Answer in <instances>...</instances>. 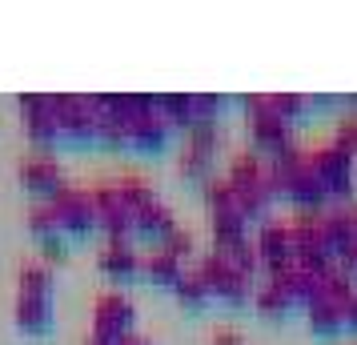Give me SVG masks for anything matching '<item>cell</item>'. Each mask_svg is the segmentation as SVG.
Returning <instances> with one entry per match:
<instances>
[{
  "label": "cell",
  "mask_w": 357,
  "mask_h": 345,
  "mask_svg": "<svg viewBox=\"0 0 357 345\" xmlns=\"http://www.w3.org/2000/svg\"><path fill=\"white\" fill-rule=\"evenodd\" d=\"M257 253H261V269L265 277H273L281 269H293L297 257H293V233L285 217H273L257 229Z\"/></svg>",
  "instance_id": "cell-9"
},
{
  "label": "cell",
  "mask_w": 357,
  "mask_h": 345,
  "mask_svg": "<svg viewBox=\"0 0 357 345\" xmlns=\"http://www.w3.org/2000/svg\"><path fill=\"white\" fill-rule=\"evenodd\" d=\"M93 205H97V225L109 241H129L137 233V221H132V209L125 205L116 181H105V185H93Z\"/></svg>",
  "instance_id": "cell-7"
},
{
  "label": "cell",
  "mask_w": 357,
  "mask_h": 345,
  "mask_svg": "<svg viewBox=\"0 0 357 345\" xmlns=\"http://www.w3.org/2000/svg\"><path fill=\"white\" fill-rule=\"evenodd\" d=\"M197 273L209 285V293L217 297V301H225V305H249V297L257 293V289H253V277L237 273L221 253H205V257L197 261Z\"/></svg>",
  "instance_id": "cell-2"
},
{
  "label": "cell",
  "mask_w": 357,
  "mask_h": 345,
  "mask_svg": "<svg viewBox=\"0 0 357 345\" xmlns=\"http://www.w3.org/2000/svg\"><path fill=\"white\" fill-rule=\"evenodd\" d=\"M333 145L341 148V153H349V157H357V113H345L337 121V129H333V137H329Z\"/></svg>",
  "instance_id": "cell-29"
},
{
  "label": "cell",
  "mask_w": 357,
  "mask_h": 345,
  "mask_svg": "<svg viewBox=\"0 0 357 345\" xmlns=\"http://www.w3.org/2000/svg\"><path fill=\"white\" fill-rule=\"evenodd\" d=\"M217 145H221V125H213V121L193 125V129L185 132V148H181V177L209 185L213 161H217Z\"/></svg>",
  "instance_id": "cell-4"
},
{
  "label": "cell",
  "mask_w": 357,
  "mask_h": 345,
  "mask_svg": "<svg viewBox=\"0 0 357 345\" xmlns=\"http://www.w3.org/2000/svg\"><path fill=\"white\" fill-rule=\"evenodd\" d=\"M52 113L68 145H93L97 141V109L81 93H52Z\"/></svg>",
  "instance_id": "cell-3"
},
{
  "label": "cell",
  "mask_w": 357,
  "mask_h": 345,
  "mask_svg": "<svg viewBox=\"0 0 357 345\" xmlns=\"http://www.w3.org/2000/svg\"><path fill=\"white\" fill-rule=\"evenodd\" d=\"M321 297H325V301H337V305H349V301L357 297V277L333 269L329 277H321Z\"/></svg>",
  "instance_id": "cell-28"
},
{
  "label": "cell",
  "mask_w": 357,
  "mask_h": 345,
  "mask_svg": "<svg viewBox=\"0 0 357 345\" xmlns=\"http://www.w3.org/2000/svg\"><path fill=\"white\" fill-rule=\"evenodd\" d=\"M161 249L165 253H173V257H177V261H185V257H193V233L189 229H169L165 233V241H161Z\"/></svg>",
  "instance_id": "cell-31"
},
{
  "label": "cell",
  "mask_w": 357,
  "mask_h": 345,
  "mask_svg": "<svg viewBox=\"0 0 357 345\" xmlns=\"http://www.w3.org/2000/svg\"><path fill=\"white\" fill-rule=\"evenodd\" d=\"M245 116H249V141H253V153H269L277 157L281 148L289 145V125L269 109V97H245Z\"/></svg>",
  "instance_id": "cell-5"
},
{
  "label": "cell",
  "mask_w": 357,
  "mask_h": 345,
  "mask_svg": "<svg viewBox=\"0 0 357 345\" xmlns=\"http://www.w3.org/2000/svg\"><path fill=\"white\" fill-rule=\"evenodd\" d=\"M52 213H56V221H61V229H65V237H89L93 229H100L97 225V205H93V193L89 189H61L56 197H49Z\"/></svg>",
  "instance_id": "cell-8"
},
{
  "label": "cell",
  "mask_w": 357,
  "mask_h": 345,
  "mask_svg": "<svg viewBox=\"0 0 357 345\" xmlns=\"http://www.w3.org/2000/svg\"><path fill=\"white\" fill-rule=\"evenodd\" d=\"M205 205H209V213H241L237 189H233L225 177H213V181L205 185Z\"/></svg>",
  "instance_id": "cell-25"
},
{
  "label": "cell",
  "mask_w": 357,
  "mask_h": 345,
  "mask_svg": "<svg viewBox=\"0 0 357 345\" xmlns=\"http://www.w3.org/2000/svg\"><path fill=\"white\" fill-rule=\"evenodd\" d=\"M265 97H269V109H273L285 125H289V121H297V116H305L309 109H313V100L301 97V93H265Z\"/></svg>",
  "instance_id": "cell-27"
},
{
  "label": "cell",
  "mask_w": 357,
  "mask_h": 345,
  "mask_svg": "<svg viewBox=\"0 0 357 345\" xmlns=\"http://www.w3.org/2000/svg\"><path fill=\"white\" fill-rule=\"evenodd\" d=\"M24 225H29V233H33L36 241H49V237H65V229H61V221H56V213H52L49 201L33 205V209H29V217H24Z\"/></svg>",
  "instance_id": "cell-24"
},
{
  "label": "cell",
  "mask_w": 357,
  "mask_h": 345,
  "mask_svg": "<svg viewBox=\"0 0 357 345\" xmlns=\"http://www.w3.org/2000/svg\"><path fill=\"white\" fill-rule=\"evenodd\" d=\"M221 109H225V97H217V93H193V116H197V125H201V121H213V125H217Z\"/></svg>",
  "instance_id": "cell-30"
},
{
  "label": "cell",
  "mask_w": 357,
  "mask_h": 345,
  "mask_svg": "<svg viewBox=\"0 0 357 345\" xmlns=\"http://www.w3.org/2000/svg\"><path fill=\"white\" fill-rule=\"evenodd\" d=\"M20 121H24V132L40 153H52V145H61V125H56V113H52V93H20Z\"/></svg>",
  "instance_id": "cell-6"
},
{
  "label": "cell",
  "mask_w": 357,
  "mask_h": 345,
  "mask_svg": "<svg viewBox=\"0 0 357 345\" xmlns=\"http://www.w3.org/2000/svg\"><path fill=\"white\" fill-rule=\"evenodd\" d=\"M354 161H357V157L341 153L333 141L309 148V169H313L325 185H329V197H333V205H345V201L354 197V181H357V177H354Z\"/></svg>",
  "instance_id": "cell-1"
},
{
  "label": "cell",
  "mask_w": 357,
  "mask_h": 345,
  "mask_svg": "<svg viewBox=\"0 0 357 345\" xmlns=\"http://www.w3.org/2000/svg\"><path fill=\"white\" fill-rule=\"evenodd\" d=\"M213 345H245V342H241L237 329H217V333H213Z\"/></svg>",
  "instance_id": "cell-33"
},
{
  "label": "cell",
  "mask_w": 357,
  "mask_h": 345,
  "mask_svg": "<svg viewBox=\"0 0 357 345\" xmlns=\"http://www.w3.org/2000/svg\"><path fill=\"white\" fill-rule=\"evenodd\" d=\"M265 281H273L293 305H305V309L321 297V277H313V273L297 269V265H293V269H281V273H273V277H265Z\"/></svg>",
  "instance_id": "cell-15"
},
{
  "label": "cell",
  "mask_w": 357,
  "mask_h": 345,
  "mask_svg": "<svg viewBox=\"0 0 357 345\" xmlns=\"http://www.w3.org/2000/svg\"><path fill=\"white\" fill-rule=\"evenodd\" d=\"M169 137H173V125H169L161 113H141V116L129 121V145L132 148L157 153V148L169 145Z\"/></svg>",
  "instance_id": "cell-14"
},
{
  "label": "cell",
  "mask_w": 357,
  "mask_h": 345,
  "mask_svg": "<svg viewBox=\"0 0 357 345\" xmlns=\"http://www.w3.org/2000/svg\"><path fill=\"white\" fill-rule=\"evenodd\" d=\"M13 325L20 333H49L52 329V297L17 293V301H13Z\"/></svg>",
  "instance_id": "cell-12"
},
{
  "label": "cell",
  "mask_w": 357,
  "mask_h": 345,
  "mask_svg": "<svg viewBox=\"0 0 357 345\" xmlns=\"http://www.w3.org/2000/svg\"><path fill=\"white\" fill-rule=\"evenodd\" d=\"M17 173H20V185H24V189H33V193H40L45 201L56 197L61 189H68L61 161H56L52 153H40V148H33L29 157H20Z\"/></svg>",
  "instance_id": "cell-10"
},
{
  "label": "cell",
  "mask_w": 357,
  "mask_h": 345,
  "mask_svg": "<svg viewBox=\"0 0 357 345\" xmlns=\"http://www.w3.org/2000/svg\"><path fill=\"white\" fill-rule=\"evenodd\" d=\"M253 301H257V313H265V317H269V321H281V317H285V313H289V297L281 293V289H277L273 281H265V285H257V293H253Z\"/></svg>",
  "instance_id": "cell-26"
},
{
  "label": "cell",
  "mask_w": 357,
  "mask_h": 345,
  "mask_svg": "<svg viewBox=\"0 0 357 345\" xmlns=\"http://www.w3.org/2000/svg\"><path fill=\"white\" fill-rule=\"evenodd\" d=\"M345 329H349V333L357 337V297L349 301V305H345Z\"/></svg>",
  "instance_id": "cell-34"
},
{
  "label": "cell",
  "mask_w": 357,
  "mask_h": 345,
  "mask_svg": "<svg viewBox=\"0 0 357 345\" xmlns=\"http://www.w3.org/2000/svg\"><path fill=\"white\" fill-rule=\"evenodd\" d=\"M173 293H177V301L185 305V309H205V305L213 301L209 285L201 281V273H197V269H189V273L177 281V289H173Z\"/></svg>",
  "instance_id": "cell-23"
},
{
  "label": "cell",
  "mask_w": 357,
  "mask_h": 345,
  "mask_svg": "<svg viewBox=\"0 0 357 345\" xmlns=\"http://www.w3.org/2000/svg\"><path fill=\"white\" fill-rule=\"evenodd\" d=\"M116 189H121V197H125V205H129L132 213L145 209V205H153V201H161L153 193V185H149L145 177H137V173H121V177H116Z\"/></svg>",
  "instance_id": "cell-22"
},
{
  "label": "cell",
  "mask_w": 357,
  "mask_h": 345,
  "mask_svg": "<svg viewBox=\"0 0 357 345\" xmlns=\"http://www.w3.org/2000/svg\"><path fill=\"white\" fill-rule=\"evenodd\" d=\"M52 265L45 261H24L17 269V293H33V297H52Z\"/></svg>",
  "instance_id": "cell-21"
},
{
  "label": "cell",
  "mask_w": 357,
  "mask_h": 345,
  "mask_svg": "<svg viewBox=\"0 0 357 345\" xmlns=\"http://www.w3.org/2000/svg\"><path fill=\"white\" fill-rule=\"evenodd\" d=\"M225 181L233 185V189H249V185L269 181V161H265L261 153H253V148H245V153H233Z\"/></svg>",
  "instance_id": "cell-16"
},
{
  "label": "cell",
  "mask_w": 357,
  "mask_h": 345,
  "mask_svg": "<svg viewBox=\"0 0 357 345\" xmlns=\"http://www.w3.org/2000/svg\"><path fill=\"white\" fill-rule=\"evenodd\" d=\"M116 345H153L149 337H141V333H129V337H121Z\"/></svg>",
  "instance_id": "cell-35"
},
{
  "label": "cell",
  "mask_w": 357,
  "mask_h": 345,
  "mask_svg": "<svg viewBox=\"0 0 357 345\" xmlns=\"http://www.w3.org/2000/svg\"><path fill=\"white\" fill-rule=\"evenodd\" d=\"M305 313H309V329H313L317 337H337L341 329H345V305H337V301L317 297Z\"/></svg>",
  "instance_id": "cell-18"
},
{
  "label": "cell",
  "mask_w": 357,
  "mask_h": 345,
  "mask_svg": "<svg viewBox=\"0 0 357 345\" xmlns=\"http://www.w3.org/2000/svg\"><path fill=\"white\" fill-rule=\"evenodd\" d=\"M40 253H45V265L65 261V257H68V241H65V237H49V241H40Z\"/></svg>",
  "instance_id": "cell-32"
},
{
  "label": "cell",
  "mask_w": 357,
  "mask_h": 345,
  "mask_svg": "<svg viewBox=\"0 0 357 345\" xmlns=\"http://www.w3.org/2000/svg\"><path fill=\"white\" fill-rule=\"evenodd\" d=\"M141 273H145L153 285H161V289H177V281L185 277V265L173 257V253H165L161 245L145 253V261H141Z\"/></svg>",
  "instance_id": "cell-17"
},
{
  "label": "cell",
  "mask_w": 357,
  "mask_h": 345,
  "mask_svg": "<svg viewBox=\"0 0 357 345\" xmlns=\"http://www.w3.org/2000/svg\"><path fill=\"white\" fill-rule=\"evenodd\" d=\"M321 241L325 249L337 257L345 245H354L357 241V229H354V209L349 205H329L321 213Z\"/></svg>",
  "instance_id": "cell-13"
},
{
  "label": "cell",
  "mask_w": 357,
  "mask_h": 345,
  "mask_svg": "<svg viewBox=\"0 0 357 345\" xmlns=\"http://www.w3.org/2000/svg\"><path fill=\"white\" fill-rule=\"evenodd\" d=\"M132 221H137V237H153V241H165V233L177 229L165 201H153V205H145V209H137Z\"/></svg>",
  "instance_id": "cell-19"
},
{
  "label": "cell",
  "mask_w": 357,
  "mask_h": 345,
  "mask_svg": "<svg viewBox=\"0 0 357 345\" xmlns=\"http://www.w3.org/2000/svg\"><path fill=\"white\" fill-rule=\"evenodd\" d=\"M141 261H145V257L132 249V241H105L100 253H97V269L113 281H132L141 273Z\"/></svg>",
  "instance_id": "cell-11"
},
{
  "label": "cell",
  "mask_w": 357,
  "mask_h": 345,
  "mask_svg": "<svg viewBox=\"0 0 357 345\" xmlns=\"http://www.w3.org/2000/svg\"><path fill=\"white\" fill-rule=\"evenodd\" d=\"M157 113L173 125V129H193L197 116H193V93H161L157 97Z\"/></svg>",
  "instance_id": "cell-20"
}]
</instances>
